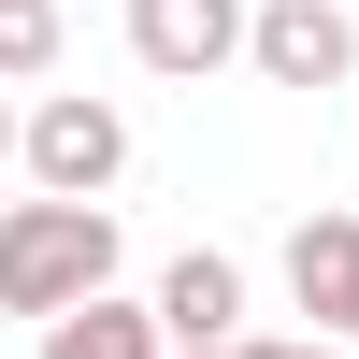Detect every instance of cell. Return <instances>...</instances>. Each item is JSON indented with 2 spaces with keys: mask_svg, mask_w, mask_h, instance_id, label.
Wrapping results in <instances>:
<instances>
[{
  "mask_svg": "<svg viewBox=\"0 0 359 359\" xmlns=\"http://www.w3.org/2000/svg\"><path fill=\"white\" fill-rule=\"evenodd\" d=\"M115 302V201H15L0 216V316H86Z\"/></svg>",
  "mask_w": 359,
  "mask_h": 359,
  "instance_id": "1",
  "label": "cell"
},
{
  "mask_svg": "<svg viewBox=\"0 0 359 359\" xmlns=\"http://www.w3.org/2000/svg\"><path fill=\"white\" fill-rule=\"evenodd\" d=\"M259 43V0H130V57L158 86H201V72H230V57Z\"/></svg>",
  "mask_w": 359,
  "mask_h": 359,
  "instance_id": "3",
  "label": "cell"
},
{
  "mask_svg": "<svg viewBox=\"0 0 359 359\" xmlns=\"http://www.w3.org/2000/svg\"><path fill=\"white\" fill-rule=\"evenodd\" d=\"M158 331H172V359H230V345H259V331H245V259L187 245V259L158 273Z\"/></svg>",
  "mask_w": 359,
  "mask_h": 359,
  "instance_id": "5",
  "label": "cell"
},
{
  "mask_svg": "<svg viewBox=\"0 0 359 359\" xmlns=\"http://www.w3.org/2000/svg\"><path fill=\"white\" fill-rule=\"evenodd\" d=\"M287 302L316 316V345L359 331V216H302L287 230Z\"/></svg>",
  "mask_w": 359,
  "mask_h": 359,
  "instance_id": "6",
  "label": "cell"
},
{
  "mask_svg": "<svg viewBox=\"0 0 359 359\" xmlns=\"http://www.w3.org/2000/svg\"><path fill=\"white\" fill-rule=\"evenodd\" d=\"M245 72H259V86H302V101H331V86L359 72V15H345V0H259Z\"/></svg>",
  "mask_w": 359,
  "mask_h": 359,
  "instance_id": "4",
  "label": "cell"
},
{
  "mask_svg": "<svg viewBox=\"0 0 359 359\" xmlns=\"http://www.w3.org/2000/svg\"><path fill=\"white\" fill-rule=\"evenodd\" d=\"M230 359H359V345H273V331H259V345H230Z\"/></svg>",
  "mask_w": 359,
  "mask_h": 359,
  "instance_id": "9",
  "label": "cell"
},
{
  "mask_svg": "<svg viewBox=\"0 0 359 359\" xmlns=\"http://www.w3.org/2000/svg\"><path fill=\"white\" fill-rule=\"evenodd\" d=\"M43 359H172V331H158V302H86L43 331Z\"/></svg>",
  "mask_w": 359,
  "mask_h": 359,
  "instance_id": "7",
  "label": "cell"
},
{
  "mask_svg": "<svg viewBox=\"0 0 359 359\" xmlns=\"http://www.w3.org/2000/svg\"><path fill=\"white\" fill-rule=\"evenodd\" d=\"M115 172H130V115L115 101H86V86L29 101V201H101Z\"/></svg>",
  "mask_w": 359,
  "mask_h": 359,
  "instance_id": "2",
  "label": "cell"
},
{
  "mask_svg": "<svg viewBox=\"0 0 359 359\" xmlns=\"http://www.w3.org/2000/svg\"><path fill=\"white\" fill-rule=\"evenodd\" d=\"M57 43H72V29H57V0H0V86H43Z\"/></svg>",
  "mask_w": 359,
  "mask_h": 359,
  "instance_id": "8",
  "label": "cell"
},
{
  "mask_svg": "<svg viewBox=\"0 0 359 359\" xmlns=\"http://www.w3.org/2000/svg\"><path fill=\"white\" fill-rule=\"evenodd\" d=\"M0 172H29V115L15 101H0Z\"/></svg>",
  "mask_w": 359,
  "mask_h": 359,
  "instance_id": "10",
  "label": "cell"
}]
</instances>
